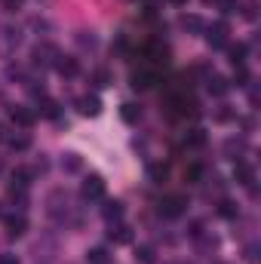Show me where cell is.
Returning <instances> with one entry per match:
<instances>
[{
    "label": "cell",
    "mask_w": 261,
    "mask_h": 264,
    "mask_svg": "<svg viewBox=\"0 0 261 264\" xmlns=\"http://www.w3.org/2000/svg\"><path fill=\"white\" fill-rule=\"evenodd\" d=\"M22 4H25V0H4V7H7L10 13H16V10H19Z\"/></svg>",
    "instance_id": "f1b7e54d"
},
{
    "label": "cell",
    "mask_w": 261,
    "mask_h": 264,
    "mask_svg": "<svg viewBox=\"0 0 261 264\" xmlns=\"http://www.w3.org/2000/svg\"><path fill=\"white\" fill-rule=\"evenodd\" d=\"M182 28L185 31H203V19L200 16H182Z\"/></svg>",
    "instance_id": "ac0fdd59"
},
{
    "label": "cell",
    "mask_w": 261,
    "mask_h": 264,
    "mask_svg": "<svg viewBox=\"0 0 261 264\" xmlns=\"http://www.w3.org/2000/svg\"><path fill=\"white\" fill-rule=\"evenodd\" d=\"M120 117H123L126 123H138V120H141V105H135V102H123Z\"/></svg>",
    "instance_id": "30bf717a"
},
{
    "label": "cell",
    "mask_w": 261,
    "mask_h": 264,
    "mask_svg": "<svg viewBox=\"0 0 261 264\" xmlns=\"http://www.w3.org/2000/svg\"><path fill=\"white\" fill-rule=\"evenodd\" d=\"M96 83L99 86H111V74L108 71H96Z\"/></svg>",
    "instance_id": "4316f807"
},
{
    "label": "cell",
    "mask_w": 261,
    "mask_h": 264,
    "mask_svg": "<svg viewBox=\"0 0 261 264\" xmlns=\"http://www.w3.org/2000/svg\"><path fill=\"white\" fill-rule=\"evenodd\" d=\"M172 4H179V7H185V4H188V0H172Z\"/></svg>",
    "instance_id": "d6a6232c"
},
{
    "label": "cell",
    "mask_w": 261,
    "mask_h": 264,
    "mask_svg": "<svg viewBox=\"0 0 261 264\" xmlns=\"http://www.w3.org/2000/svg\"><path fill=\"white\" fill-rule=\"evenodd\" d=\"M203 4H218V0H203Z\"/></svg>",
    "instance_id": "836d02e7"
},
{
    "label": "cell",
    "mask_w": 261,
    "mask_h": 264,
    "mask_svg": "<svg viewBox=\"0 0 261 264\" xmlns=\"http://www.w3.org/2000/svg\"><path fill=\"white\" fill-rule=\"evenodd\" d=\"M62 166H65L68 172H77V169H80V157H77V154H65V160H62Z\"/></svg>",
    "instance_id": "7402d4cb"
},
{
    "label": "cell",
    "mask_w": 261,
    "mask_h": 264,
    "mask_svg": "<svg viewBox=\"0 0 261 264\" xmlns=\"http://www.w3.org/2000/svg\"><path fill=\"white\" fill-rule=\"evenodd\" d=\"M237 71H234V80H237V86H246L249 83V71H246V65H234Z\"/></svg>",
    "instance_id": "ffe728a7"
},
{
    "label": "cell",
    "mask_w": 261,
    "mask_h": 264,
    "mask_svg": "<svg viewBox=\"0 0 261 264\" xmlns=\"http://www.w3.org/2000/svg\"><path fill=\"white\" fill-rule=\"evenodd\" d=\"M7 141H10V148H16V151H28V148H31V135H7Z\"/></svg>",
    "instance_id": "2e32d148"
},
{
    "label": "cell",
    "mask_w": 261,
    "mask_h": 264,
    "mask_svg": "<svg viewBox=\"0 0 261 264\" xmlns=\"http://www.w3.org/2000/svg\"><path fill=\"white\" fill-rule=\"evenodd\" d=\"M10 117H13V123L22 126V129H31V126H34V114H31L28 108H13Z\"/></svg>",
    "instance_id": "52a82bcc"
},
{
    "label": "cell",
    "mask_w": 261,
    "mask_h": 264,
    "mask_svg": "<svg viewBox=\"0 0 261 264\" xmlns=\"http://www.w3.org/2000/svg\"><path fill=\"white\" fill-rule=\"evenodd\" d=\"M132 86L135 90H148V86H154V80H157V74L154 71H148V68H141V71H132Z\"/></svg>",
    "instance_id": "8992f818"
},
{
    "label": "cell",
    "mask_w": 261,
    "mask_h": 264,
    "mask_svg": "<svg viewBox=\"0 0 261 264\" xmlns=\"http://www.w3.org/2000/svg\"><path fill=\"white\" fill-rule=\"evenodd\" d=\"M55 71L65 74V77H74V74L80 71V65H77V58H59V62H55Z\"/></svg>",
    "instance_id": "4fadbf2b"
},
{
    "label": "cell",
    "mask_w": 261,
    "mask_h": 264,
    "mask_svg": "<svg viewBox=\"0 0 261 264\" xmlns=\"http://www.w3.org/2000/svg\"><path fill=\"white\" fill-rule=\"evenodd\" d=\"M185 144H188V148H203V144H206V129H191V132L185 135Z\"/></svg>",
    "instance_id": "5bb4252c"
},
{
    "label": "cell",
    "mask_w": 261,
    "mask_h": 264,
    "mask_svg": "<svg viewBox=\"0 0 261 264\" xmlns=\"http://www.w3.org/2000/svg\"><path fill=\"white\" fill-rule=\"evenodd\" d=\"M227 34H230V28H227L224 22H215V25L209 28V43H212L215 49H221V46H227Z\"/></svg>",
    "instance_id": "3957f363"
},
{
    "label": "cell",
    "mask_w": 261,
    "mask_h": 264,
    "mask_svg": "<svg viewBox=\"0 0 261 264\" xmlns=\"http://www.w3.org/2000/svg\"><path fill=\"white\" fill-rule=\"evenodd\" d=\"M234 175H237V182H240V185H246V188H252V185H255V169H252L249 163H243V160L234 166Z\"/></svg>",
    "instance_id": "5b68a950"
},
{
    "label": "cell",
    "mask_w": 261,
    "mask_h": 264,
    "mask_svg": "<svg viewBox=\"0 0 261 264\" xmlns=\"http://www.w3.org/2000/svg\"><path fill=\"white\" fill-rule=\"evenodd\" d=\"M40 111H43V117H55V114H59V105H55L52 99H46V96H43V105H40Z\"/></svg>",
    "instance_id": "44dd1931"
},
{
    "label": "cell",
    "mask_w": 261,
    "mask_h": 264,
    "mask_svg": "<svg viewBox=\"0 0 261 264\" xmlns=\"http://www.w3.org/2000/svg\"><path fill=\"white\" fill-rule=\"evenodd\" d=\"M185 179H188L191 185H197V182L203 179V166H200V163H191V166L185 169Z\"/></svg>",
    "instance_id": "e0dca14e"
},
{
    "label": "cell",
    "mask_w": 261,
    "mask_h": 264,
    "mask_svg": "<svg viewBox=\"0 0 261 264\" xmlns=\"http://www.w3.org/2000/svg\"><path fill=\"white\" fill-rule=\"evenodd\" d=\"M151 179H154V185H163L166 182V166H151Z\"/></svg>",
    "instance_id": "cb8c5ba5"
},
{
    "label": "cell",
    "mask_w": 261,
    "mask_h": 264,
    "mask_svg": "<svg viewBox=\"0 0 261 264\" xmlns=\"http://www.w3.org/2000/svg\"><path fill=\"white\" fill-rule=\"evenodd\" d=\"M86 261H90V264H111V252L105 246H96V249L86 252Z\"/></svg>",
    "instance_id": "8fae6325"
},
{
    "label": "cell",
    "mask_w": 261,
    "mask_h": 264,
    "mask_svg": "<svg viewBox=\"0 0 261 264\" xmlns=\"http://www.w3.org/2000/svg\"><path fill=\"white\" fill-rule=\"evenodd\" d=\"M0 141H7V126L0 123Z\"/></svg>",
    "instance_id": "1f68e13d"
},
{
    "label": "cell",
    "mask_w": 261,
    "mask_h": 264,
    "mask_svg": "<svg viewBox=\"0 0 261 264\" xmlns=\"http://www.w3.org/2000/svg\"><path fill=\"white\" fill-rule=\"evenodd\" d=\"M0 264H19L16 255H0Z\"/></svg>",
    "instance_id": "4dcf8cb0"
},
{
    "label": "cell",
    "mask_w": 261,
    "mask_h": 264,
    "mask_svg": "<svg viewBox=\"0 0 261 264\" xmlns=\"http://www.w3.org/2000/svg\"><path fill=\"white\" fill-rule=\"evenodd\" d=\"M102 212H105L108 221H120V218H123V203H120V200H108Z\"/></svg>",
    "instance_id": "7c38bea8"
},
{
    "label": "cell",
    "mask_w": 261,
    "mask_h": 264,
    "mask_svg": "<svg viewBox=\"0 0 261 264\" xmlns=\"http://www.w3.org/2000/svg\"><path fill=\"white\" fill-rule=\"evenodd\" d=\"M7 230H10V237H22L28 230L25 215H7Z\"/></svg>",
    "instance_id": "ba28073f"
},
{
    "label": "cell",
    "mask_w": 261,
    "mask_h": 264,
    "mask_svg": "<svg viewBox=\"0 0 261 264\" xmlns=\"http://www.w3.org/2000/svg\"><path fill=\"white\" fill-rule=\"evenodd\" d=\"M206 90H209L212 96H224V93L230 90V83H227L224 77H218V74H212V77L206 80Z\"/></svg>",
    "instance_id": "9c48e42d"
},
{
    "label": "cell",
    "mask_w": 261,
    "mask_h": 264,
    "mask_svg": "<svg viewBox=\"0 0 261 264\" xmlns=\"http://www.w3.org/2000/svg\"><path fill=\"white\" fill-rule=\"evenodd\" d=\"M230 117H234V114H230V111H227V105H221V111H218V114H215V120H230Z\"/></svg>",
    "instance_id": "f546056e"
},
{
    "label": "cell",
    "mask_w": 261,
    "mask_h": 264,
    "mask_svg": "<svg viewBox=\"0 0 261 264\" xmlns=\"http://www.w3.org/2000/svg\"><path fill=\"white\" fill-rule=\"evenodd\" d=\"M243 55H246V46H243V43L230 46V62H234V65H243Z\"/></svg>",
    "instance_id": "603a6c76"
},
{
    "label": "cell",
    "mask_w": 261,
    "mask_h": 264,
    "mask_svg": "<svg viewBox=\"0 0 261 264\" xmlns=\"http://www.w3.org/2000/svg\"><path fill=\"white\" fill-rule=\"evenodd\" d=\"M77 40H80L83 46H96V37H93V34L86 37V31H80V34H77Z\"/></svg>",
    "instance_id": "83f0119b"
},
{
    "label": "cell",
    "mask_w": 261,
    "mask_h": 264,
    "mask_svg": "<svg viewBox=\"0 0 261 264\" xmlns=\"http://www.w3.org/2000/svg\"><path fill=\"white\" fill-rule=\"evenodd\" d=\"M172 264H176V261H172Z\"/></svg>",
    "instance_id": "e575fe53"
},
{
    "label": "cell",
    "mask_w": 261,
    "mask_h": 264,
    "mask_svg": "<svg viewBox=\"0 0 261 264\" xmlns=\"http://www.w3.org/2000/svg\"><path fill=\"white\" fill-rule=\"evenodd\" d=\"M132 240V230L126 227V224H117L114 230H111V243H117V246H123V243H129Z\"/></svg>",
    "instance_id": "9a60e30c"
},
{
    "label": "cell",
    "mask_w": 261,
    "mask_h": 264,
    "mask_svg": "<svg viewBox=\"0 0 261 264\" xmlns=\"http://www.w3.org/2000/svg\"><path fill=\"white\" fill-rule=\"evenodd\" d=\"M83 197H86V200H102V197H105V182H102V175H86V182H83Z\"/></svg>",
    "instance_id": "6da1fadb"
},
{
    "label": "cell",
    "mask_w": 261,
    "mask_h": 264,
    "mask_svg": "<svg viewBox=\"0 0 261 264\" xmlns=\"http://www.w3.org/2000/svg\"><path fill=\"white\" fill-rule=\"evenodd\" d=\"M185 206H188L185 197H166V200L160 203V215H163V218H179V215L185 212Z\"/></svg>",
    "instance_id": "7a4b0ae2"
},
{
    "label": "cell",
    "mask_w": 261,
    "mask_h": 264,
    "mask_svg": "<svg viewBox=\"0 0 261 264\" xmlns=\"http://www.w3.org/2000/svg\"><path fill=\"white\" fill-rule=\"evenodd\" d=\"M77 111H80L83 117H96V114L102 111V102H99L96 96H83V99H77Z\"/></svg>",
    "instance_id": "277c9868"
},
{
    "label": "cell",
    "mask_w": 261,
    "mask_h": 264,
    "mask_svg": "<svg viewBox=\"0 0 261 264\" xmlns=\"http://www.w3.org/2000/svg\"><path fill=\"white\" fill-rule=\"evenodd\" d=\"M218 212H221L224 218H234V215H237V209H234V203H230V200H221V209H218Z\"/></svg>",
    "instance_id": "484cf974"
},
{
    "label": "cell",
    "mask_w": 261,
    "mask_h": 264,
    "mask_svg": "<svg viewBox=\"0 0 261 264\" xmlns=\"http://www.w3.org/2000/svg\"><path fill=\"white\" fill-rule=\"evenodd\" d=\"M135 258H138L141 264H154V246H138Z\"/></svg>",
    "instance_id": "d6986e66"
},
{
    "label": "cell",
    "mask_w": 261,
    "mask_h": 264,
    "mask_svg": "<svg viewBox=\"0 0 261 264\" xmlns=\"http://www.w3.org/2000/svg\"><path fill=\"white\" fill-rule=\"evenodd\" d=\"M221 13H237V7H240V0H218V4H215Z\"/></svg>",
    "instance_id": "d4e9b609"
}]
</instances>
